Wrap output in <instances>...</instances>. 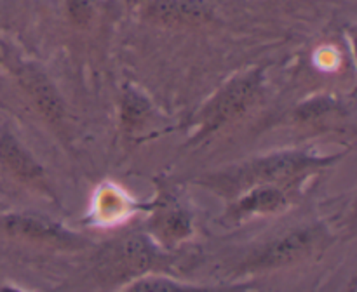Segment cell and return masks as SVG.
Segmentation results:
<instances>
[{
	"mask_svg": "<svg viewBox=\"0 0 357 292\" xmlns=\"http://www.w3.org/2000/svg\"><path fill=\"white\" fill-rule=\"evenodd\" d=\"M66 6H68L70 19L77 26H86L93 19V2L91 0H68Z\"/></svg>",
	"mask_w": 357,
	"mask_h": 292,
	"instance_id": "cell-14",
	"label": "cell"
},
{
	"mask_svg": "<svg viewBox=\"0 0 357 292\" xmlns=\"http://www.w3.org/2000/svg\"><path fill=\"white\" fill-rule=\"evenodd\" d=\"M17 79H20V83L26 90L28 96L31 97L35 106L38 108L42 117L49 124L61 125L65 120L66 108L51 79L31 63H24L17 68Z\"/></svg>",
	"mask_w": 357,
	"mask_h": 292,
	"instance_id": "cell-5",
	"label": "cell"
},
{
	"mask_svg": "<svg viewBox=\"0 0 357 292\" xmlns=\"http://www.w3.org/2000/svg\"><path fill=\"white\" fill-rule=\"evenodd\" d=\"M124 211V198H122V195H119L117 191L105 190L103 193L100 195V200H98V212L103 216V219L117 218V216H121Z\"/></svg>",
	"mask_w": 357,
	"mask_h": 292,
	"instance_id": "cell-13",
	"label": "cell"
},
{
	"mask_svg": "<svg viewBox=\"0 0 357 292\" xmlns=\"http://www.w3.org/2000/svg\"><path fill=\"white\" fill-rule=\"evenodd\" d=\"M2 226L9 235L17 238L37 240V242L61 243L70 245L75 242V236L63 229L58 222H52L42 216L33 214H10L2 219Z\"/></svg>",
	"mask_w": 357,
	"mask_h": 292,
	"instance_id": "cell-8",
	"label": "cell"
},
{
	"mask_svg": "<svg viewBox=\"0 0 357 292\" xmlns=\"http://www.w3.org/2000/svg\"><path fill=\"white\" fill-rule=\"evenodd\" d=\"M0 165L20 183L28 184L38 191H51L40 163L7 131L0 132Z\"/></svg>",
	"mask_w": 357,
	"mask_h": 292,
	"instance_id": "cell-6",
	"label": "cell"
},
{
	"mask_svg": "<svg viewBox=\"0 0 357 292\" xmlns=\"http://www.w3.org/2000/svg\"><path fill=\"white\" fill-rule=\"evenodd\" d=\"M146 16L166 26H202L213 19V13L201 0H152Z\"/></svg>",
	"mask_w": 357,
	"mask_h": 292,
	"instance_id": "cell-7",
	"label": "cell"
},
{
	"mask_svg": "<svg viewBox=\"0 0 357 292\" xmlns=\"http://www.w3.org/2000/svg\"><path fill=\"white\" fill-rule=\"evenodd\" d=\"M3 292H20V291H14V289H6Z\"/></svg>",
	"mask_w": 357,
	"mask_h": 292,
	"instance_id": "cell-15",
	"label": "cell"
},
{
	"mask_svg": "<svg viewBox=\"0 0 357 292\" xmlns=\"http://www.w3.org/2000/svg\"><path fill=\"white\" fill-rule=\"evenodd\" d=\"M166 261L167 257L153 245L149 236L136 233L115 242L105 252L101 266L105 268L107 275L132 277L162 268Z\"/></svg>",
	"mask_w": 357,
	"mask_h": 292,
	"instance_id": "cell-2",
	"label": "cell"
},
{
	"mask_svg": "<svg viewBox=\"0 0 357 292\" xmlns=\"http://www.w3.org/2000/svg\"><path fill=\"white\" fill-rule=\"evenodd\" d=\"M321 240H323V233L316 226L295 229V232H289L288 235L267 243L260 252H255L250 259L244 261L241 270L253 271L288 266V264L309 256Z\"/></svg>",
	"mask_w": 357,
	"mask_h": 292,
	"instance_id": "cell-4",
	"label": "cell"
},
{
	"mask_svg": "<svg viewBox=\"0 0 357 292\" xmlns=\"http://www.w3.org/2000/svg\"><path fill=\"white\" fill-rule=\"evenodd\" d=\"M155 232L171 242H178L190 235L192 225L187 212L180 207H167L155 218Z\"/></svg>",
	"mask_w": 357,
	"mask_h": 292,
	"instance_id": "cell-10",
	"label": "cell"
},
{
	"mask_svg": "<svg viewBox=\"0 0 357 292\" xmlns=\"http://www.w3.org/2000/svg\"><path fill=\"white\" fill-rule=\"evenodd\" d=\"M286 204H288V198L279 186H274L271 183L255 184L248 193H244L236 202V205L230 211V216L236 221H243L251 216L271 214V212L281 211Z\"/></svg>",
	"mask_w": 357,
	"mask_h": 292,
	"instance_id": "cell-9",
	"label": "cell"
},
{
	"mask_svg": "<svg viewBox=\"0 0 357 292\" xmlns=\"http://www.w3.org/2000/svg\"><path fill=\"white\" fill-rule=\"evenodd\" d=\"M126 292H236V289H218V287H195V285H183L167 278L149 277L135 282Z\"/></svg>",
	"mask_w": 357,
	"mask_h": 292,
	"instance_id": "cell-11",
	"label": "cell"
},
{
	"mask_svg": "<svg viewBox=\"0 0 357 292\" xmlns=\"http://www.w3.org/2000/svg\"><path fill=\"white\" fill-rule=\"evenodd\" d=\"M149 113V104L136 94H128L122 103V120L126 125H136Z\"/></svg>",
	"mask_w": 357,
	"mask_h": 292,
	"instance_id": "cell-12",
	"label": "cell"
},
{
	"mask_svg": "<svg viewBox=\"0 0 357 292\" xmlns=\"http://www.w3.org/2000/svg\"><path fill=\"white\" fill-rule=\"evenodd\" d=\"M260 82L261 70H253L248 75H243L230 82L225 89H222V92L202 111L199 136L218 131L220 127L239 117L255 101V96L260 89Z\"/></svg>",
	"mask_w": 357,
	"mask_h": 292,
	"instance_id": "cell-3",
	"label": "cell"
},
{
	"mask_svg": "<svg viewBox=\"0 0 357 292\" xmlns=\"http://www.w3.org/2000/svg\"><path fill=\"white\" fill-rule=\"evenodd\" d=\"M328 162V160L312 159L307 153L300 152H288V153H275L268 155L265 159L255 160L248 163L243 169L236 170L232 174L222 176L218 181L220 184L225 186H255V184H268L275 181L291 179L319 163Z\"/></svg>",
	"mask_w": 357,
	"mask_h": 292,
	"instance_id": "cell-1",
	"label": "cell"
}]
</instances>
